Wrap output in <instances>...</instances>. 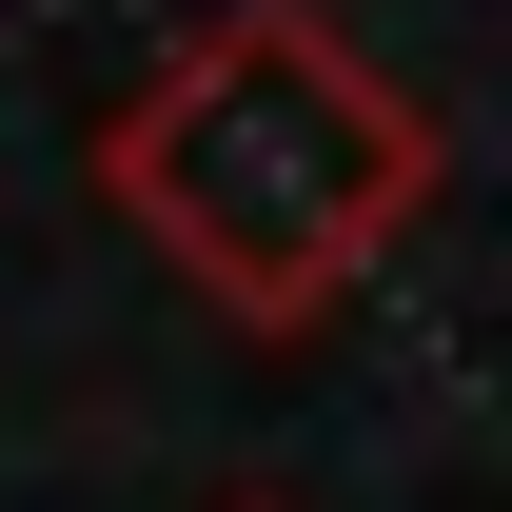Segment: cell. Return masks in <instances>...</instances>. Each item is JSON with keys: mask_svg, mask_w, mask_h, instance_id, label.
<instances>
[{"mask_svg": "<svg viewBox=\"0 0 512 512\" xmlns=\"http://www.w3.org/2000/svg\"><path fill=\"white\" fill-rule=\"evenodd\" d=\"M414 178H434L414 99H375L316 20H237V40L138 119V197L178 217V256L217 296H256V316H296L335 256H375Z\"/></svg>", "mask_w": 512, "mask_h": 512, "instance_id": "obj_1", "label": "cell"}]
</instances>
